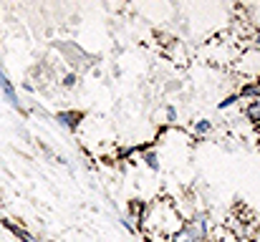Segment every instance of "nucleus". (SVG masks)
I'll list each match as a JSON object with an SVG mask.
<instances>
[{"label":"nucleus","mask_w":260,"mask_h":242,"mask_svg":"<svg viewBox=\"0 0 260 242\" xmlns=\"http://www.w3.org/2000/svg\"><path fill=\"white\" fill-rule=\"evenodd\" d=\"M182 215L172 199H157L144 204V215L139 220V230L152 242H167L182 227Z\"/></svg>","instance_id":"1"},{"label":"nucleus","mask_w":260,"mask_h":242,"mask_svg":"<svg viewBox=\"0 0 260 242\" xmlns=\"http://www.w3.org/2000/svg\"><path fill=\"white\" fill-rule=\"evenodd\" d=\"M182 232L189 242H212V222L205 212H192L182 220Z\"/></svg>","instance_id":"2"},{"label":"nucleus","mask_w":260,"mask_h":242,"mask_svg":"<svg viewBox=\"0 0 260 242\" xmlns=\"http://www.w3.org/2000/svg\"><path fill=\"white\" fill-rule=\"evenodd\" d=\"M58 51H61V53H66V58H63V61H66L69 66H74L76 71H79V68H86L88 63H91L88 53H84V51H81L79 46H71V43H61V46H58Z\"/></svg>","instance_id":"3"},{"label":"nucleus","mask_w":260,"mask_h":242,"mask_svg":"<svg viewBox=\"0 0 260 242\" xmlns=\"http://www.w3.org/2000/svg\"><path fill=\"white\" fill-rule=\"evenodd\" d=\"M0 91L5 93V98H8V103L15 109V111H23V103H20V98H18V93H15V88H13V81L5 76V71L0 68Z\"/></svg>","instance_id":"4"},{"label":"nucleus","mask_w":260,"mask_h":242,"mask_svg":"<svg viewBox=\"0 0 260 242\" xmlns=\"http://www.w3.org/2000/svg\"><path fill=\"white\" fill-rule=\"evenodd\" d=\"M79 119H81L79 111H58V114H56V121H58L63 129H69V131H74V129L79 126Z\"/></svg>","instance_id":"5"},{"label":"nucleus","mask_w":260,"mask_h":242,"mask_svg":"<svg viewBox=\"0 0 260 242\" xmlns=\"http://www.w3.org/2000/svg\"><path fill=\"white\" fill-rule=\"evenodd\" d=\"M3 227H5L8 232H13L15 237H20V240H23V242H36V237H33L30 232H25L23 227H18V225H13V222H8V220L3 222Z\"/></svg>","instance_id":"6"},{"label":"nucleus","mask_w":260,"mask_h":242,"mask_svg":"<svg viewBox=\"0 0 260 242\" xmlns=\"http://www.w3.org/2000/svg\"><path fill=\"white\" fill-rule=\"evenodd\" d=\"M245 116L253 121V124H260V98H253L245 109Z\"/></svg>","instance_id":"7"},{"label":"nucleus","mask_w":260,"mask_h":242,"mask_svg":"<svg viewBox=\"0 0 260 242\" xmlns=\"http://www.w3.org/2000/svg\"><path fill=\"white\" fill-rule=\"evenodd\" d=\"M210 131H212V121H207V119L192 124V134H194V136H205V134H210Z\"/></svg>","instance_id":"8"},{"label":"nucleus","mask_w":260,"mask_h":242,"mask_svg":"<svg viewBox=\"0 0 260 242\" xmlns=\"http://www.w3.org/2000/svg\"><path fill=\"white\" fill-rule=\"evenodd\" d=\"M76 83H79V74H76V71L63 74V79H61V86H63V88H74Z\"/></svg>","instance_id":"9"},{"label":"nucleus","mask_w":260,"mask_h":242,"mask_svg":"<svg viewBox=\"0 0 260 242\" xmlns=\"http://www.w3.org/2000/svg\"><path fill=\"white\" fill-rule=\"evenodd\" d=\"M144 161H147V166H149V169H159V161H157V152H147V154H144Z\"/></svg>","instance_id":"10"},{"label":"nucleus","mask_w":260,"mask_h":242,"mask_svg":"<svg viewBox=\"0 0 260 242\" xmlns=\"http://www.w3.org/2000/svg\"><path fill=\"white\" fill-rule=\"evenodd\" d=\"M238 101H240V96L233 93V96H228L225 101H220V109H228V106H233V103H238Z\"/></svg>","instance_id":"11"},{"label":"nucleus","mask_w":260,"mask_h":242,"mask_svg":"<svg viewBox=\"0 0 260 242\" xmlns=\"http://www.w3.org/2000/svg\"><path fill=\"white\" fill-rule=\"evenodd\" d=\"M167 119H170V121H177V111H174V106H167Z\"/></svg>","instance_id":"12"},{"label":"nucleus","mask_w":260,"mask_h":242,"mask_svg":"<svg viewBox=\"0 0 260 242\" xmlns=\"http://www.w3.org/2000/svg\"><path fill=\"white\" fill-rule=\"evenodd\" d=\"M248 242H260V230H255V232L250 235V240H248Z\"/></svg>","instance_id":"13"},{"label":"nucleus","mask_w":260,"mask_h":242,"mask_svg":"<svg viewBox=\"0 0 260 242\" xmlns=\"http://www.w3.org/2000/svg\"><path fill=\"white\" fill-rule=\"evenodd\" d=\"M253 43H255V48H260V30H255V36H253Z\"/></svg>","instance_id":"14"},{"label":"nucleus","mask_w":260,"mask_h":242,"mask_svg":"<svg viewBox=\"0 0 260 242\" xmlns=\"http://www.w3.org/2000/svg\"><path fill=\"white\" fill-rule=\"evenodd\" d=\"M225 242H248V240H243V237H235V235H230Z\"/></svg>","instance_id":"15"}]
</instances>
